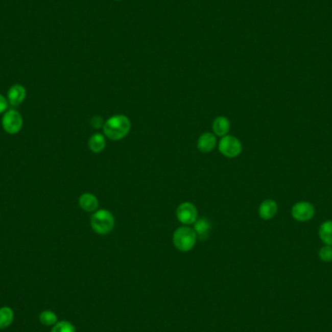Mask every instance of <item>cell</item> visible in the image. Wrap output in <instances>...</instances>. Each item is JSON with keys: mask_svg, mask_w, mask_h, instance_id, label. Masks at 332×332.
Masks as SVG:
<instances>
[{"mask_svg": "<svg viewBox=\"0 0 332 332\" xmlns=\"http://www.w3.org/2000/svg\"><path fill=\"white\" fill-rule=\"evenodd\" d=\"M131 128L130 120L125 115H115L109 117L103 126L104 135L108 139L117 141L127 136Z\"/></svg>", "mask_w": 332, "mask_h": 332, "instance_id": "cell-1", "label": "cell"}, {"mask_svg": "<svg viewBox=\"0 0 332 332\" xmlns=\"http://www.w3.org/2000/svg\"><path fill=\"white\" fill-rule=\"evenodd\" d=\"M90 226L98 234H109L114 229L115 218L108 210H98L90 218Z\"/></svg>", "mask_w": 332, "mask_h": 332, "instance_id": "cell-2", "label": "cell"}, {"mask_svg": "<svg viewBox=\"0 0 332 332\" xmlns=\"http://www.w3.org/2000/svg\"><path fill=\"white\" fill-rule=\"evenodd\" d=\"M196 240L197 237L194 228L187 226H181L173 233V244L177 250L183 253L192 251L196 246Z\"/></svg>", "mask_w": 332, "mask_h": 332, "instance_id": "cell-3", "label": "cell"}, {"mask_svg": "<svg viewBox=\"0 0 332 332\" xmlns=\"http://www.w3.org/2000/svg\"><path fill=\"white\" fill-rule=\"evenodd\" d=\"M219 151L223 156L228 158H234L242 152V144L239 139L231 135L222 137L219 142Z\"/></svg>", "mask_w": 332, "mask_h": 332, "instance_id": "cell-4", "label": "cell"}, {"mask_svg": "<svg viewBox=\"0 0 332 332\" xmlns=\"http://www.w3.org/2000/svg\"><path fill=\"white\" fill-rule=\"evenodd\" d=\"M23 126V120L20 113L16 110H9L4 113L2 117V127L11 135L19 133Z\"/></svg>", "mask_w": 332, "mask_h": 332, "instance_id": "cell-5", "label": "cell"}, {"mask_svg": "<svg viewBox=\"0 0 332 332\" xmlns=\"http://www.w3.org/2000/svg\"><path fill=\"white\" fill-rule=\"evenodd\" d=\"M178 221L183 225L195 224L197 220V209L191 202H184L178 206L176 210Z\"/></svg>", "mask_w": 332, "mask_h": 332, "instance_id": "cell-6", "label": "cell"}, {"mask_svg": "<svg viewBox=\"0 0 332 332\" xmlns=\"http://www.w3.org/2000/svg\"><path fill=\"white\" fill-rule=\"evenodd\" d=\"M315 215V207L310 202L301 201L294 204L292 209V216L297 222H308Z\"/></svg>", "mask_w": 332, "mask_h": 332, "instance_id": "cell-7", "label": "cell"}, {"mask_svg": "<svg viewBox=\"0 0 332 332\" xmlns=\"http://www.w3.org/2000/svg\"><path fill=\"white\" fill-rule=\"evenodd\" d=\"M27 97V90L21 85H14L12 86L8 92H7V100L8 103L12 106H19L20 105Z\"/></svg>", "mask_w": 332, "mask_h": 332, "instance_id": "cell-8", "label": "cell"}, {"mask_svg": "<svg viewBox=\"0 0 332 332\" xmlns=\"http://www.w3.org/2000/svg\"><path fill=\"white\" fill-rule=\"evenodd\" d=\"M217 145V138L215 134L211 132H205L201 134L197 140V149L202 154L211 153Z\"/></svg>", "mask_w": 332, "mask_h": 332, "instance_id": "cell-9", "label": "cell"}, {"mask_svg": "<svg viewBox=\"0 0 332 332\" xmlns=\"http://www.w3.org/2000/svg\"><path fill=\"white\" fill-rule=\"evenodd\" d=\"M79 206L82 210L88 213L96 212L98 207V199L97 196L92 194H83L79 197Z\"/></svg>", "mask_w": 332, "mask_h": 332, "instance_id": "cell-10", "label": "cell"}, {"mask_svg": "<svg viewBox=\"0 0 332 332\" xmlns=\"http://www.w3.org/2000/svg\"><path fill=\"white\" fill-rule=\"evenodd\" d=\"M278 212V205L272 199H266L259 205L258 214L263 220H270Z\"/></svg>", "mask_w": 332, "mask_h": 332, "instance_id": "cell-11", "label": "cell"}, {"mask_svg": "<svg viewBox=\"0 0 332 332\" xmlns=\"http://www.w3.org/2000/svg\"><path fill=\"white\" fill-rule=\"evenodd\" d=\"M194 225H195L194 230L196 232L197 239H199L201 241H204L206 239H208V237L210 235V231H211V226H212L209 220L202 218V219L196 220V222Z\"/></svg>", "mask_w": 332, "mask_h": 332, "instance_id": "cell-12", "label": "cell"}, {"mask_svg": "<svg viewBox=\"0 0 332 332\" xmlns=\"http://www.w3.org/2000/svg\"><path fill=\"white\" fill-rule=\"evenodd\" d=\"M213 131L214 134L217 136L224 137L227 135L229 129H230V123L227 117L224 116H220L215 118L213 122Z\"/></svg>", "mask_w": 332, "mask_h": 332, "instance_id": "cell-13", "label": "cell"}, {"mask_svg": "<svg viewBox=\"0 0 332 332\" xmlns=\"http://www.w3.org/2000/svg\"><path fill=\"white\" fill-rule=\"evenodd\" d=\"M105 147H106L105 137L100 133L92 134L88 140V148L94 154L101 153L105 149Z\"/></svg>", "mask_w": 332, "mask_h": 332, "instance_id": "cell-14", "label": "cell"}, {"mask_svg": "<svg viewBox=\"0 0 332 332\" xmlns=\"http://www.w3.org/2000/svg\"><path fill=\"white\" fill-rule=\"evenodd\" d=\"M319 235L324 244L332 246V221L322 223L319 229Z\"/></svg>", "mask_w": 332, "mask_h": 332, "instance_id": "cell-15", "label": "cell"}, {"mask_svg": "<svg viewBox=\"0 0 332 332\" xmlns=\"http://www.w3.org/2000/svg\"><path fill=\"white\" fill-rule=\"evenodd\" d=\"M14 321V312L10 307L0 308V329L9 327Z\"/></svg>", "mask_w": 332, "mask_h": 332, "instance_id": "cell-16", "label": "cell"}, {"mask_svg": "<svg viewBox=\"0 0 332 332\" xmlns=\"http://www.w3.org/2000/svg\"><path fill=\"white\" fill-rule=\"evenodd\" d=\"M39 320L40 322L43 325L52 326V325H55L58 322V317L53 311L46 310V311H43L40 314Z\"/></svg>", "mask_w": 332, "mask_h": 332, "instance_id": "cell-17", "label": "cell"}, {"mask_svg": "<svg viewBox=\"0 0 332 332\" xmlns=\"http://www.w3.org/2000/svg\"><path fill=\"white\" fill-rule=\"evenodd\" d=\"M51 332H76L74 325L71 322L67 321H61V322H57Z\"/></svg>", "mask_w": 332, "mask_h": 332, "instance_id": "cell-18", "label": "cell"}, {"mask_svg": "<svg viewBox=\"0 0 332 332\" xmlns=\"http://www.w3.org/2000/svg\"><path fill=\"white\" fill-rule=\"evenodd\" d=\"M319 256L324 263H330L332 262V246L325 245L319 252Z\"/></svg>", "mask_w": 332, "mask_h": 332, "instance_id": "cell-19", "label": "cell"}, {"mask_svg": "<svg viewBox=\"0 0 332 332\" xmlns=\"http://www.w3.org/2000/svg\"><path fill=\"white\" fill-rule=\"evenodd\" d=\"M104 121L102 117L100 116H94V117H91L90 120V126L93 127L94 129H99V128H103V126H104Z\"/></svg>", "mask_w": 332, "mask_h": 332, "instance_id": "cell-20", "label": "cell"}, {"mask_svg": "<svg viewBox=\"0 0 332 332\" xmlns=\"http://www.w3.org/2000/svg\"><path fill=\"white\" fill-rule=\"evenodd\" d=\"M8 108V100L0 93V114L5 113Z\"/></svg>", "mask_w": 332, "mask_h": 332, "instance_id": "cell-21", "label": "cell"}]
</instances>
